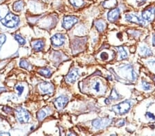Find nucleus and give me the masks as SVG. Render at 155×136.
<instances>
[{
    "label": "nucleus",
    "mask_w": 155,
    "mask_h": 136,
    "mask_svg": "<svg viewBox=\"0 0 155 136\" xmlns=\"http://www.w3.org/2000/svg\"><path fill=\"white\" fill-rule=\"evenodd\" d=\"M68 102V98L66 96H60L54 100V104L58 109H64Z\"/></svg>",
    "instance_id": "6e6552de"
},
{
    "label": "nucleus",
    "mask_w": 155,
    "mask_h": 136,
    "mask_svg": "<svg viewBox=\"0 0 155 136\" xmlns=\"http://www.w3.org/2000/svg\"><path fill=\"white\" fill-rule=\"evenodd\" d=\"M152 45H153V46H155V34H154L153 38H152Z\"/></svg>",
    "instance_id": "72a5a7b5"
},
{
    "label": "nucleus",
    "mask_w": 155,
    "mask_h": 136,
    "mask_svg": "<svg viewBox=\"0 0 155 136\" xmlns=\"http://www.w3.org/2000/svg\"><path fill=\"white\" fill-rule=\"evenodd\" d=\"M117 0H107L103 3V6L106 8H114L117 6Z\"/></svg>",
    "instance_id": "2eb2a0df"
},
{
    "label": "nucleus",
    "mask_w": 155,
    "mask_h": 136,
    "mask_svg": "<svg viewBox=\"0 0 155 136\" xmlns=\"http://www.w3.org/2000/svg\"><path fill=\"white\" fill-rule=\"evenodd\" d=\"M6 90V89L4 88V87H0V93L1 92H3L4 91Z\"/></svg>",
    "instance_id": "e433bc0d"
},
{
    "label": "nucleus",
    "mask_w": 155,
    "mask_h": 136,
    "mask_svg": "<svg viewBox=\"0 0 155 136\" xmlns=\"http://www.w3.org/2000/svg\"><path fill=\"white\" fill-rule=\"evenodd\" d=\"M79 78V71L77 69H73L70 71L66 77V81L69 83H73Z\"/></svg>",
    "instance_id": "f8f14e48"
},
{
    "label": "nucleus",
    "mask_w": 155,
    "mask_h": 136,
    "mask_svg": "<svg viewBox=\"0 0 155 136\" xmlns=\"http://www.w3.org/2000/svg\"><path fill=\"white\" fill-rule=\"evenodd\" d=\"M15 90L17 92H18V94L20 96L22 93H23L24 87L21 85H17V86H15Z\"/></svg>",
    "instance_id": "c85d7f7f"
},
{
    "label": "nucleus",
    "mask_w": 155,
    "mask_h": 136,
    "mask_svg": "<svg viewBox=\"0 0 155 136\" xmlns=\"http://www.w3.org/2000/svg\"><path fill=\"white\" fill-rule=\"evenodd\" d=\"M146 1H147V0H137V2H139V3H140V4H143Z\"/></svg>",
    "instance_id": "f704fd0d"
},
{
    "label": "nucleus",
    "mask_w": 155,
    "mask_h": 136,
    "mask_svg": "<svg viewBox=\"0 0 155 136\" xmlns=\"http://www.w3.org/2000/svg\"><path fill=\"white\" fill-rule=\"evenodd\" d=\"M120 98H121V96H120L119 93L117 92L115 89H113V90H112L111 91L110 95V98H108L109 100H119Z\"/></svg>",
    "instance_id": "412c9836"
},
{
    "label": "nucleus",
    "mask_w": 155,
    "mask_h": 136,
    "mask_svg": "<svg viewBox=\"0 0 155 136\" xmlns=\"http://www.w3.org/2000/svg\"><path fill=\"white\" fill-rule=\"evenodd\" d=\"M148 63L150 65L152 68H153L155 70V60H152V61H150L148 62Z\"/></svg>",
    "instance_id": "2f4dec72"
},
{
    "label": "nucleus",
    "mask_w": 155,
    "mask_h": 136,
    "mask_svg": "<svg viewBox=\"0 0 155 136\" xmlns=\"http://www.w3.org/2000/svg\"><path fill=\"white\" fill-rule=\"evenodd\" d=\"M130 109V103L126 100L118 104V105H114L112 107V111L117 114L123 115L128 112Z\"/></svg>",
    "instance_id": "7ed1b4c3"
},
{
    "label": "nucleus",
    "mask_w": 155,
    "mask_h": 136,
    "mask_svg": "<svg viewBox=\"0 0 155 136\" xmlns=\"http://www.w3.org/2000/svg\"><path fill=\"white\" fill-rule=\"evenodd\" d=\"M32 46L37 52L41 51L44 47V43L42 41H35L32 43Z\"/></svg>",
    "instance_id": "4468645a"
},
{
    "label": "nucleus",
    "mask_w": 155,
    "mask_h": 136,
    "mask_svg": "<svg viewBox=\"0 0 155 136\" xmlns=\"http://www.w3.org/2000/svg\"><path fill=\"white\" fill-rule=\"evenodd\" d=\"M48 115V112L46 109H41L37 113V119L39 121H42Z\"/></svg>",
    "instance_id": "aec40b11"
},
{
    "label": "nucleus",
    "mask_w": 155,
    "mask_h": 136,
    "mask_svg": "<svg viewBox=\"0 0 155 136\" xmlns=\"http://www.w3.org/2000/svg\"><path fill=\"white\" fill-rule=\"evenodd\" d=\"M19 65L21 68L28 70L30 67V64L28 63V61L26 60H21V61H20V63H19Z\"/></svg>",
    "instance_id": "a878e982"
},
{
    "label": "nucleus",
    "mask_w": 155,
    "mask_h": 136,
    "mask_svg": "<svg viewBox=\"0 0 155 136\" xmlns=\"http://www.w3.org/2000/svg\"><path fill=\"white\" fill-rule=\"evenodd\" d=\"M125 18H126V21L131 22V23L139 24L141 25V26H143L145 24V21L143 20H141L138 16L134 14H127L125 16Z\"/></svg>",
    "instance_id": "9b49d317"
},
{
    "label": "nucleus",
    "mask_w": 155,
    "mask_h": 136,
    "mask_svg": "<svg viewBox=\"0 0 155 136\" xmlns=\"http://www.w3.org/2000/svg\"><path fill=\"white\" fill-rule=\"evenodd\" d=\"M100 58H101L102 60H106V59H108V54L106 52H102L100 54Z\"/></svg>",
    "instance_id": "7c9ffc66"
},
{
    "label": "nucleus",
    "mask_w": 155,
    "mask_h": 136,
    "mask_svg": "<svg viewBox=\"0 0 155 136\" xmlns=\"http://www.w3.org/2000/svg\"><path fill=\"white\" fill-rule=\"evenodd\" d=\"M92 88H93V90L95 91H97V92H100L102 89L101 83L99 82V81H95L93 85V87H92Z\"/></svg>",
    "instance_id": "b1692460"
},
{
    "label": "nucleus",
    "mask_w": 155,
    "mask_h": 136,
    "mask_svg": "<svg viewBox=\"0 0 155 136\" xmlns=\"http://www.w3.org/2000/svg\"><path fill=\"white\" fill-rule=\"evenodd\" d=\"M140 53L143 56H150L152 55V52L150 49H149L147 47H142L140 49Z\"/></svg>",
    "instance_id": "f3484780"
},
{
    "label": "nucleus",
    "mask_w": 155,
    "mask_h": 136,
    "mask_svg": "<svg viewBox=\"0 0 155 136\" xmlns=\"http://www.w3.org/2000/svg\"><path fill=\"white\" fill-rule=\"evenodd\" d=\"M119 71L125 78L129 81H135L137 79V74L134 69L130 65H124L119 67Z\"/></svg>",
    "instance_id": "f257e3e1"
},
{
    "label": "nucleus",
    "mask_w": 155,
    "mask_h": 136,
    "mask_svg": "<svg viewBox=\"0 0 155 136\" xmlns=\"http://www.w3.org/2000/svg\"><path fill=\"white\" fill-rule=\"evenodd\" d=\"M78 22V19L74 16H66L64 17L63 20V26L64 28L66 30L71 29L74 24Z\"/></svg>",
    "instance_id": "423d86ee"
},
{
    "label": "nucleus",
    "mask_w": 155,
    "mask_h": 136,
    "mask_svg": "<svg viewBox=\"0 0 155 136\" xmlns=\"http://www.w3.org/2000/svg\"><path fill=\"white\" fill-rule=\"evenodd\" d=\"M142 17L144 20L147 21H153L155 18V8L150 7V8L145 9L142 12Z\"/></svg>",
    "instance_id": "0eeeda50"
},
{
    "label": "nucleus",
    "mask_w": 155,
    "mask_h": 136,
    "mask_svg": "<svg viewBox=\"0 0 155 136\" xmlns=\"http://www.w3.org/2000/svg\"><path fill=\"white\" fill-rule=\"evenodd\" d=\"M24 7V2L22 0H19V1L16 2L13 5V9L16 12H20L23 10Z\"/></svg>",
    "instance_id": "dca6fc26"
},
{
    "label": "nucleus",
    "mask_w": 155,
    "mask_h": 136,
    "mask_svg": "<svg viewBox=\"0 0 155 136\" xmlns=\"http://www.w3.org/2000/svg\"><path fill=\"white\" fill-rule=\"evenodd\" d=\"M51 41L54 46H61L65 42V36L61 34H56L51 38Z\"/></svg>",
    "instance_id": "9d476101"
},
{
    "label": "nucleus",
    "mask_w": 155,
    "mask_h": 136,
    "mask_svg": "<svg viewBox=\"0 0 155 136\" xmlns=\"http://www.w3.org/2000/svg\"><path fill=\"white\" fill-rule=\"evenodd\" d=\"M72 5H73L74 7H80L84 4V0H70Z\"/></svg>",
    "instance_id": "5701e85b"
},
{
    "label": "nucleus",
    "mask_w": 155,
    "mask_h": 136,
    "mask_svg": "<svg viewBox=\"0 0 155 136\" xmlns=\"http://www.w3.org/2000/svg\"><path fill=\"white\" fill-rule=\"evenodd\" d=\"M39 88L44 93L51 94L54 91V87L51 83L48 82H43L39 84Z\"/></svg>",
    "instance_id": "1a4fd4ad"
},
{
    "label": "nucleus",
    "mask_w": 155,
    "mask_h": 136,
    "mask_svg": "<svg viewBox=\"0 0 155 136\" xmlns=\"http://www.w3.org/2000/svg\"><path fill=\"white\" fill-rule=\"evenodd\" d=\"M105 103H106V104H107V105H108L109 103H110V100H109V99H108V98L106 99V100H105Z\"/></svg>",
    "instance_id": "c9c22d12"
},
{
    "label": "nucleus",
    "mask_w": 155,
    "mask_h": 136,
    "mask_svg": "<svg viewBox=\"0 0 155 136\" xmlns=\"http://www.w3.org/2000/svg\"><path fill=\"white\" fill-rule=\"evenodd\" d=\"M6 40V36L4 34H0V49H1L2 46L4 45Z\"/></svg>",
    "instance_id": "cd10ccee"
},
{
    "label": "nucleus",
    "mask_w": 155,
    "mask_h": 136,
    "mask_svg": "<svg viewBox=\"0 0 155 136\" xmlns=\"http://www.w3.org/2000/svg\"><path fill=\"white\" fill-rule=\"evenodd\" d=\"M111 122L112 120L110 118H100V119H96L92 121V126L97 129L104 128L108 126Z\"/></svg>",
    "instance_id": "39448f33"
},
{
    "label": "nucleus",
    "mask_w": 155,
    "mask_h": 136,
    "mask_svg": "<svg viewBox=\"0 0 155 136\" xmlns=\"http://www.w3.org/2000/svg\"><path fill=\"white\" fill-rule=\"evenodd\" d=\"M0 1H2V0H0Z\"/></svg>",
    "instance_id": "ea45409f"
},
{
    "label": "nucleus",
    "mask_w": 155,
    "mask_h": 136,
    "mask_svg": "<svg viewBox=\"0 0 155 136\" xmlns=\"http://www.w3.org/2000/svg\"><path fill=\"white\" fill-rule=\"evenodd\" d=\"M120 11L119 8H113L107 13V19L110 22H114L119 19Z\"/></svg>",
    "instance_id": "ddd939ff"
},
{
    "label": "nucleus",
    "mask_w": 155,
    "mask_h": 136,
    "mask_svg": "<svg viewBox=\"0 0 155 136\" xmlns=\"http://www.w3.org/2000/svg\"><path fill=\"white\" fill-rule=\"evenodd\" d=\"M118 50L120 54V59H126L127 57V52L125 50L124 47H118Z\"/></svg>",
    "instance_id": "4be33fe9"
},
{
    "label": "nucleus",
    "mask_w": 155,
    "mask_h": 136,
    "mask_svg": "<svg viewBox=\"0 0 155 136\" xmlns=\"http://www.w3.org/2000/svg\"><path fill=\"white\" fill-rule=\"evenodd\" d=\"M39 73L41 74V76H44L46 78H48L51 76L52 71L51 70V69L49 68H42L40 69L39 70Z\"/></svg>",
    "instance_id": "a211bd4d"
},
{
    "label": "nucleus",
    "mask_w": 155,
    "mask_h": 136,
    "mask_svg": "<svg viewBox=\"0 0 155 136\" xmlns=\"http://www.w3.org/2000/svg\"><path fill=\"white\" fill-rule=\"evenodd\" d=\"M95 26L99 32H103L106 28V23L101 20L97 21L95 22Z\"/></svg>",
    "instance_id": "6ab92c4d"
},
{
    "label": "nucleus",
    "mask_w": 155,
    "mask_h": 136,
    "mask_svg": "<svg viewBox=\"0 0 155 136\" xmlns=\"http://www.w3.org/2000/svg\"><path fill=\"white\" fill-rule=\"evenodd\" d=\"M16 117L20 123H27L29 122L30 116L29 113L25 109L22 107H18L16 109Z\"/></svg>",
    "instance_id": "20e7f679"
},
{
    "label": "nucleus",
    "mask_w": 155,
    "mask_h": 136,
    "mask_svg": "<svg viewBox=\"0 0 155 136\" xmlns=\"http://www.w3.org/2000/svg\"><path fill=\"white\" fill-rule=\"evenodd\" d=\"M154 81H155V77H154Z\"/></svg>",
    "instance_id": "58836bf2"
},
{
    "label": "nucleus",
    "mask_w": 155,
    "mask_h": 136,
    "mask_svg": "<svg viewBox=\"0 0 155 136\" xmlns=\"http://www.w3.org/2000/svg\"><path fill=\"white\" fill-rule=\"evenodd\" d=\"M117 125H119V127H121V126H124L125 125V121H122V122H120V123H117Z\"/></svg>",
    "instance_id": "473e14b6"
},
{
    "label": "nucleus",
    "mask_w": 155,
    "mask_h": 136,
    "mask_svg": "<svg viewBox=\"0 0 155 136\" xmlns=\"http://www.w3.org/2000/svg\"><path fill=\"white\" fill-rule=\"evenodd\" d=\"M142 85H143V88L144 90H150L151 89V85H150L148 83L146 82L145 81H142Z\"/></svg>",
    "instance_id": "bb28decb"
},
{
    "label": "nucleus",
    "mask_w": 155,
    "mask_h": 136,
    "mask_svg": "<svg viewBox=\"0 0 155 136\" xmlns=\"http://www.w3.org/2000/svg\"><path fill=\"white\" fill-rule=\"evenodd\" d=\"M146 116L147 118H149V119H152V120H155V116L153 114V113H152L150 112H147L146 113Z\"/></svg>",
    "instance_id": "c756f323"
},
{
    "label": "nucleus",
    "mask_w": 155,
    "mask_h": 136,
    "mask_svg": "<svg viewBox=\"0 0 155 136\" xmlns=\"http://www.w3.org/2000/svg\"><path fill=\"white\" fill-rule=\"evenodd\" d=\"M2 24L7 28H13L16 27L19 23V17L12 13H9L2 20Z\"/></svg>",
    "instance_id": "f03ea898"
},
{
    "label": "nucleus",
    "mask_w": 155,
    "mask_h": 136,
    "mask_svg": "<svg viewBox=\"0 0 155 136\" xmlns=\"http://www.w3.org/2000/svg\"><path fill=\"white\" fill-rule=\"evenodd\" d=\"M0 19H1V15H0Z\"/></svg>",
    "instance_id": "4c0bfd02"
},
{
    "label": "nucleus",
    "mask_w": 155,
    "mask_h": 136,
    "mask_svg": "<svg viewBox=\"0 0 155 136\" xmlns=\"http://www.w3.org/2000/svg\"><path fill=\"white\" fill-rule=\"evenodd\" d=\"M15 39H16V41L18 42L20 45L24 46V44L26 43V40H25L23 37L18 35V34H16V35H15Z\"/></svg>",
    "instance_id": "393cba45"
}]
</instances>
